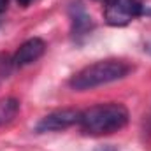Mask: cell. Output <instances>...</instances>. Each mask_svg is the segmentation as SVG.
Wrapping results in <instances>:
<instances>
[{
  "instance_id": "obj_1",
  "label": "cell",
  "mask_w": 151,
  "mask_h": 151,
  "mask_svg": "<svg viewBox=\"0 0 151 151\" xmlns=\"http://www.w3.org/2000/svg\"><path fill=\"white\" fill-rule=\"evenodd\" d=\"M128 123V109L123 104L107 102L97 104L86 111H81V130L90 135H107L125 128Z\"/></svg>"
},
{
  "instance_id": "obj_2",
  "label": "cell",
  "mask_w": 151,
  "mask_h": 151,
  "mask_svg": "<svg viewBox=\"0 0 151 151\" xmlns=\"http://www.w3.org/2000/svg\"><path fill=\"white\" fill-rule=\"evenodd\" d=\"M132 67L123 60H100L76 72L69 84L76 91H86L127 77Z\"/></svg>"
},
{
  "instance_id": "obj_3",
  "label": "cell",
  "mask_w": 151,
  "mask_h": 151,
  "mask_svg": "<svg viewBox=\"0 0 151 151\" xmlns=\"http://www.w3.org/2000/svg\"><path fill=\"white\" fill-rule=\"evenodd\" d=\"M142 14L139 0H106L104 19L111 27H127L130 21Z\"/></svg>"
},
{
  "instance_id": "obj_4",
  "label": "cell",
  "mask_w": 151,
  "mask_h": 151,
  "mask_svg": "<svg viewBox=\"0 0 151 151\" xmlns=\"http://www.w3.org/2000/svg\"><path fill=\"white\" fill-rule=\"evenodd\" d=\"M79 119H81V111H77V109H70V107L58 109V111L46 114L35 125V130L39 134L58 132V130H65L72 125H79Z\"/></svg>"
},
{
  "instance_id": "obj_5",
  "label": "cell",
  "mask_w": 151,
  "mask_h": 151,
  "mask_svg": "<svg viewBox=\"0 0 151 151\" xmlns=\"http://www.w3.org/2000/svg\"><path fill=\"white\" fill-rule=\"evenodd\" d=\"M44 51H46V42L39 37H32L28 40H25L16 49V53L11 58V63L14 67H27V65L37 62L44 55Z\"/></svg>"
},
{
  "instance_id": "obj_6",
  "label": "cell",
  "mask_w": 151,
  "mask_h": 151,
  "mask_svg": "<svg viewBox=\"0 0 151 151\" xmlns=\"http://www.w3.org/2000/svg\"><path fill=\"white\" fill-rule=\"evenodd\" d=\"M19 111V100L14 97L0 99V127L11 123Z\"/></svg>"
},
{
  "instance_id": "obj_7",
  "label": "cell",
  "mask_w": 151,
  "mask_h": 151,
  "mask_svg": "<svg viewBox=\"0 0 151 151\" xmlns=\"http://www.w3.org/2000/svg\"><path fill=\"white\" fill-rule=\"evenodd\" d=\"M72 27H74V35H86L93 23H91V18L77 5L74 9V16H72Z\"/></svg>"
},
{
  "instance_id": "obj_8",
  "label": "cell",
  "mask_w": 151,
  "mask_h": 151,
  "mask_svg": "<svg viewBox=\"0 0 151 151\" xmlns=\"http://www.w3.org/2000/svg\"><path fill=\"white\" fill-rule=\"evenodd\" d=\"M11 65H12L11 60H7L4 55H0V83H2L4 77H7V74H9V67H11Z\"/></svg>"
},
{
  "instance_id": "obj_9",
  "label": "cell",
  "mask_w": 151,
  "mask_h": 151,
  "mask_svg": "<svg viewBox=\"0 0 151 151\" xmlns=\"http://www.w3.org/2000/svg\"><path fill=\"white\" fill-rule=\"evenodd\" d=\"M7 4H9V0H0V14L7 9Z\"/></svg>"
},
{
  "instance_id": "obj_10",
  "label": "cell",
  "mask_w": 151,
  "mask_h": 151,
  "mask_svg": "<svg viewBox=\"0 0 151 151\" xmlns=\"http://www.w3.org/2000/svg\"><path fill=\"white\" fill-rule=\"evenodd\" d=\"M18 2H19V4H21L23 7H27V5H28V4H30L32 0H18Z\"/></svg>"
}]
</instances>
